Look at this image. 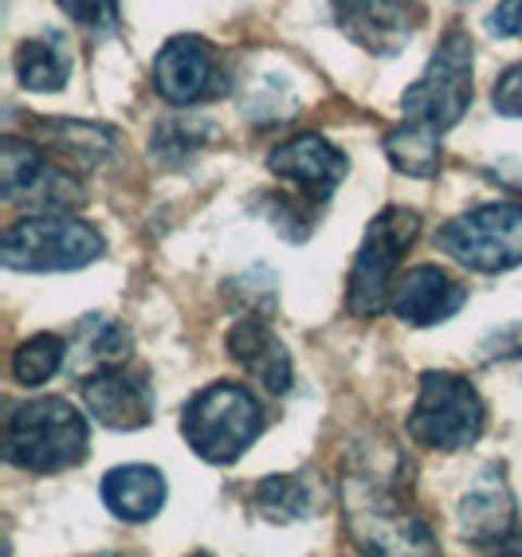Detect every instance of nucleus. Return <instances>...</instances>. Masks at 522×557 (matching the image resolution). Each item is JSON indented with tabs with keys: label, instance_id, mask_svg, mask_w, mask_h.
<instances>
[{
	"label": "nucleus",
	"instance_id": "nucleus-1",
	"mask_svg": "<svg viewBox=\"0 0 522 557\" xmlns=\"http://www.w3.org/2000/svg\"><path fill=\"white\" fill-rule=\"evenodd\" d=\"M87 444H91L87 417L75 412L63 397H40L9 417L4 459L32 475H55L75 468L87 456Z\"/></svg>",
	"mask_w": 522,
	"mask_h": 557
},
{
	"label": "nucleus",
	"instance_id": "nucleus-2",
	"mask_svg": "<svg viewBox=\"0 0 522 557\" xmlns=\"http://www.w3.org/2000/svg\"><path fill=\"white\" fill-rule=\"evenodd\" d=\"M263 429H268V412L256 393L232 381L201 388L182 412L185 440L204 463H236L263 436Z\"/></svg>",
	"mask_w": 522,
	"mask_h": 557
},
{
	"label": "nucleus",
	"instance_id": "nucleus-3",
	"mask_svg": "<svg viewBox=\"0 0 522 557\" xmlns=\"http://www.w3.org/2000/svg\"><path fill=\"white\" fill-rule=\"evenodd\" d=\"M346 518L353 542L370 554H436V537L405 507L401 491L377 471H358L346 483Z\"/></svg>",
	"mask_w": 522,
	"mask_h": 557
},
{
	"label": "nucleus",
	"instance_id": "nucleus-4",
	"mask_svg": "<svg viewBox=\"0 0 522 557\" xmlns=\"http://www.w3.org/2000/svg\"><path fill=\"white\" fill-rule=\"evenodd\" d=\"M475 90V44L463 28H452L432 51L428 71L401 95L405 122L448 134L468 114Z\"/></svg>",
	"mask_w": 522,
	"mask_h": 557
},
{
	"label": "nucleus",
	"instance_id": "nucleus-5",
	"mask_svg": "<svg viewBox=\"0 0 522 557\" xmlns=\"http://www.w3.org/2000/svg\"><path fill=\"white\" fill-rule=\"evenodd\" d=\"M417 236H421V216L412 209H401V205H393L382 216L370 220L362 248L353 256L350 283H346V310L353 319L370 322L389 307L401 256L412 248Z\"/></svg>",
	"mask_w": 522,
	"mask_h": 557
},
{
	"label": "nucleus",
	"instance_id": "nucleus-6",
	"mask_svg": "<svg viewBox=\"0 0 522 557\" xmlns=\"http://www.w3.org/2000/svg\"><path fill=\"white\" fill-rule=\"evenodd\" d=\"M483 429H487V405L472 381L460 373L428 369L409 412V436L432 451H460L472 448Z\"/></svg>",
	"mask_w": 522,
	"mask_h": 557
},
{
	"label": "nucleus",
	"instance_id": "nucleus-7",
	"mask_svg": "<svg viewBox=\"0 0 522 557\" xmlns=\"http://www.w3.org/2000/svg\"><path fill=\"white\" fill-rule=\"evenodd\" d=\"M107 251V239L95 224L67 212L24 216L4 232V268L12 271H79Z\"/></svg>",
	"mask_w": 522,
	"mask_h": 557
},
{
	"label": "nucleus",
	"instance_id": "nucleus-8",
	"mask_svg": "<svg viewBox=\"0 0 522 557\" xmlns=\"http://www.w3.org/2000/svg\"><path fill=\"white\" fill-rule=\"evenodd\" d=\"M436 244L460 268H472L480 275L522 268V205H514V200L480 205V209L448 220L436 232Z\"/></svg>",
	"mask_w": 522,
	"mask_h": 557
},
{
	"label": "nucleus",
	"instance_id": "nucleus-9",
	"mask_svg": "<svg viewBox=\"0 0 522 557\" xmlns=\"http://www.w3.org/2000/svg\"><path fill=\"white\" fill-rule=\"evenodd\" d=\"M153 87L173 107H192V102L216 99L228 79L212 44H204L201 36H170L153 60Z\"/></svg>",
	"mask_w": 522,
	"mask_h": 557
},
{
	"label": "nucleus",
	"instance_id": "nucleus-10",
	"mask_svg": "<svg viewBox=\"0 0 522 557\" xmlns=\"http://www.w3.org/2000/svg\"><path fill=\"white\" fill-rule=\"evenodd\" d=\"M334 21L373 55H397L421 32V0H334Z\"/></svg>",
	"mask_w": 522,
	"mask_h": 557
},
{
	"label": "nucleus",
	"instance_id": "nucleus-11",
	"mask_svg": "<svg viewBox=\"0 0 522 557\" xmlns=\"http://www.w3.org/2000/svg\"><path fill=\"white\" fill-rule=\"evenodd\" d=\"M83 400L99 424L114 432H138L153 420V381L146 369H130L126 361L99 369L83 381Z\"/></svg>",
	"mask_w": 522,
	"mask_h": 557
},
{
	"label": "nucleus",
	"instance_id": "nucleus-12",
	"mask_svg": "<svg viewBox=\"0 0 522 557\" xmlns=\"http://www.w3.org/2000/svg\"><path fill=\"white\" fill-rule=\"evenodd\" d=\"M268 170L279 181L299 185L311 200H331V193L350 173V161L322 134H295L283 146H275L272 158H268Z\"/></svg>",
	"mask_w": 522,
	"mask_h": 557
},
{
	"label": "nucleus",
	"instance_id": "nucleus-13",
	"mask_svg": "<svg viewBox=\"0 0 522 557\" xmlns=\"http://www.w3.org/2000/svg\"><path fill=\"white\" fill-rule=\"evenodd\" d=\"M463 302H468V287H460L436 263L412 268L409 275H401V283L389 295V310L405 326H436V322H448L460 314Z\"/></svg>",
	"mask_w": 522,
	"mask_h": 557
},
{
	"label": "nucleus",
	"instance_id": "nucleus-14",
	"mask_svg": "<svg viewBox=\"0 0 522 557\" xmlns=\"http://www.w3.org/2000/svg\"><path fill=\"white\" fill-rule=\"evenodd\" d=\"M456 518H460V534L468 546H502L514 530V518H519L507 479L492 468L480 471V479L460 498Z\"/></svg>",
	"mask_w": 522,
	"mask_h": 557
},
{
	"label": "nucleus",
	"instance_id": "nucleus-15",
	"mask_svg": "<svg viewBox=\"0 0 522 557\" xmlns=\"http://www.w3.org/2000/svg\"><path fill=\"white\" fill-rule=\"evenodd\" d=\"M228 354L236 358V366H240L244 373H251L268 393H287V388H291V381H295L291 354H287L283 338L260 319V314L240 319L228 330Z\"/></svg>",
	"mask_w": 522,
	"mask_h": 557
},
{
	"label": "nucleus",
	"instance_id": "nucleus-16",
	"mask_svg": "<svg viewBox=\"0 0 522 557\" xmlns=\"http://www.w3.org/2000/svg\"><path fill=\"white\" fill-rule=\"evenodd\" d=\"M99 495L102 507L122 522H150L165 507L170 487H165V475L150 463H122L102 475Z\"/></svg>",
	"mask_w": 522,
	"mask_h": 557
},
{
	"label": "nucleus",
	"instance_id": "nucleus-17",
	"mask_svg": "<svg viewBox=\"0 0 522 557\" xmlns=\"http://www.w3.org/2000/svg\"><path fill=\"white\" fill-rule=\"evenodd\" d=\"M130 358V334L126 326L107 314H87L71 326L67 334V369L71 377H91L99 369H111V366H122V361Z\"/></svg>",
	"mask_w": 522,
	"mask_h": 557
},
{
	"label": "nucleus",
	"instance_id": "nucleus-18",
	"mask_svg": "<svg viewBox=\"0 0 522 557\" xmlns=\"http://www.w3.org/2000/svg\"><path fill=\"white\" fill-rule=\"evenodd\" d=\"M40 126V141L55 158L79 170H99L114 158L119 141H114L111 126H95V122H75V119H36Z\"/></svg>",
	"mask_w": 522,
	"mask_h": 557
},
{
	"label": "nucleus",
	"instance_id": "nucleus-19",
	"mask_svg": "<svg viewBox=\"0 0 522 557\" xmlns=\"http://www.w3.org/2000/svg\"><path fill=\"white\" fill-rule=\"evenodd\" d=\"M251 503L268 522H299L322 510L326 495H322L319 479H311L307 471L295 475H268L251 487Z\"/></svg>",
	"mask_w": 522,
	"mask_h": 557
},
{
	"label": "nucleus",
	"instance_id": "nucleus-20",
	"mask_svg": "<svg viewBox=\"0 0 522 557\" xmlns=\"http://www.w3.org/2000/svg\"><path fill=\"white\" fill-rule=\"evenodd\" d=\"M16 79L24 90H63L71 79V51L63 44L60 32H44V36H32L16 48Z\"/></svg>",
	"mask_w": 522,
	"mask_h": 557
},
{
	"label": "nucleus",
	"instance_id": "nucleus-21",
	"mask_svg": "<svg viewBox=\"0 0 522 557\" xmlns=\"http://www.w3.org/2000/svg\"><path fill=\"white\" fill-rule=\"evenodd\" d=\"M440 138L436 129L417 126V122H401L393 126L389 134L382 138L385 158L393 161L397 173H409V177H432L440 170Z\"/></svg>",
	"mask_w": 522,
	"mask_h": 557
},
{
	"label": "nucleus",
	"instance_id": "nucleus-22",
	"mask_svg": "<svg viewBox=\"0 0 522 557\" xmlns=\"http://www.w3.org/2000/svg\"><path fill=\"white\" fill-rule=\"evenodd\" d=\"M209 138H212L209 119H165L153 126L150 153H153V161L177 170V165H189V161L209 146Z\"/></svg>",
	"mask_w": 522,
	"mask_h": 557
},
{
	"label": "nucleus",
	"instance_id": "nucleus-23",
	"mask_svg": "<svg viewBox=\"0 0 522 557\" xmlns=\"http://www.w3.org/2000/svg\"><path fill=\"white\" fill-rule=\"evenodd\" d=\"M63 361H67V338H60V334H32L12 354V377H16V385L36 388L55 377Z\"/></svg>",
	"mask_w": 522,
	"mask_h": 557
},
{
	"label": "nucleus",
	"instance_id": "nucleus-24",
	"mask_svg": "<svg viewBox=\"0 0 522 557\" xmlns=\"http://www.w3.org/2000/svg\"><path fill=\"white\" fill-rule=\"evenodd\" d=\"M40 173L44 158L36 153V146L21 141L16 134H4V141H0V193H4V200L28 197Z\"/></svg>",
	"mask_w": 522,
	"mask_h": 557
},
{
	"label": "nucleus",
	"instance_id": "nucleus-25",
	"mask_svg": "<svg viewBox=\"0 0 522 557\" xmlns=\"http://www.w3.org/2000/svg\"><path fill=\"white\" fill-rule=\"evenodd\" d=\"M244 114L251 122H283L295 114V95L287 90V83L279 75H268L260 87L251 90L248 102H244Z\"/></svg>",
	"mask_w": 522,
	"mask_h": 557
},
{
	"label": "nucleus",
	"instance_id": "nucleus-26",
	"mask_svg": "<svg viewBox=\"0 0 522 557\" xmlns=\"http://www.w3.org/2000/svg\"><path fill=\"white\" fill-rule=\"evenodd\" d=\"M60 9L95 36H114L122 24L119 0H60Z\"/></svg>",
	"mask_w": 522,
	"mask_h": 557
},
{
	"label": "nucleus",
	"instance_id": "nucleus-27",
	"mask_svg": "<svg viewBox=\"0 0 522 557\" xmlns=\"http://www.w3.org/2000/svg\"><path fill=\"white\" fill-rule=\"evenodd\" d=\"M495 110L507 119H522V63L507 67L495 83Z\"/></svg>",
	"mask_w": 522,
	"mask_h": 557
},
{
	"label": "nucleus",
	"instance_id": "nucleus-28",
	"mask_svg": "<svg viewBox=\"0 0 522 557\" xmlns=\"http://www.w3.org/2000/svg\"><path fill=\"white\" fill-rule=\"evenodd\" d=\"M483 361L522 358V322H511L507 330H495L492 338H483Z\"/></svg>",
	"mask_w": 522,
	"mask_h": 557
},
{
	"label": "nucleus",
	"instance_id": "nucleus-29",
	"mask_svg": "<svg viewBox=\"0 0 522 557\" xmlns=\"http://www.w3.org/2000/svg\"><path fill=\"white\" fill-rule=\"evenodd\" d=\"M487 32L492 36H507V40H522V0H502L487 16Z\"/></svg>",
	"mask_w": 522,
	"mask_h": 557
},
{
	"label": "nucleus",
	"instance_id": "nucleus-30",
	"mask_svg": "<svg viewBox=\"0 0 522 557\" xmlns=\"http://www.w3.org/2000/svg\"><path fill=\"white\" fill-rule=\"evenodd\" d=\"M492 177L499 181L502 189H511L522 197V158H502V165H495Z\"/></svg>",
	"mask_w": 522,
	"mask_h": 557
},
{
	"label": "nucleus",
	"instance_id": "nucleus-31",
	"mask_svg": "<svg viewBox=\"0 0 522 557\" xmlns=\"http://www.w3.org/2000/svg\"><path fill=\"white\" fill-rule=\"evenodd\" d=\"M502 554H522V542H514V537H507V542H502Z\"/></svg>",
	"mask_w": 522,
	"mask_h": 557
},
{
	"label": "nucleus",
	"instance_id": "nucleus-32",
	"mask_svg": "<svg viewBox=\"0 0 522 557\" xmlns=\"http://www.w3.org/2000/svg\"><path fill=\"white\" fill-rule=\"evenodd\" d=\"M460 4H472V0H460Z\"/></svg>",
	"mask_w": 522,
	"mask_h": 557
}]
</instances>
